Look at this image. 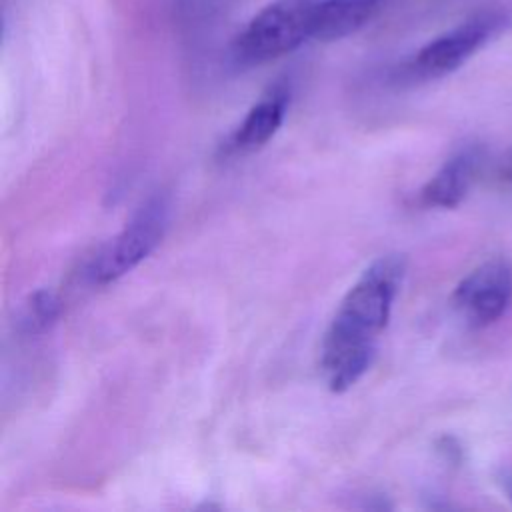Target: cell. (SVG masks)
<instances>
[{
  "instance_id": "cell-1",
  "label": "cell",
  "mask_w": 512,
  "mask_h": 512,
  "mask_svg": "<svg viewBox=\"0 0 512 512\" xmlns=\"http://www.w3.org/2000/svg\"><path fill=\"white\" fill-rule=\"evenodd\" d=\"M406 272L398 254L374 260L342 298L322 340L320 368L332 392H346L370 368Z\"/></svg>"
},
{
  "instance_id": "cell-2",
  "label": "cell",
  "mask_w": 512,
  "mask_h": 512,
  "mask_svg": "<svg viewBox=\"0 0 512 512\" xmlns=\"http://www.w3.org/2000/svg\"><path fill=\"white\" fill-rule=\"evenodd\" d=\"M322 0H274L264 6L234 38L232 58L242 66L286 56L314 38Z\"/></svg>"
},
{
  "instance_id": "cell-3",
  "label": "cell",
  "mask_w": 512,
  "mask_h": 512,
  "mask_svg": "<svg viewBox=\"0 0 512 512\" xmlns=\"http://www.w3.org/2000/svg\"><path fill=\"white\" fill-rule=\"evenodd\" d=\"M512 24V8L496 4L426 42L410 60L408 72L422 80L442 78L464 66L480 48Z\"/></svg>"
},
{
  "instance_id": "cell-4",
  "label": "cell",
  "mask_w": 512,
  "mask_h": 512,
  "mask_svg": "<svg viewBox=\"0 0 512 512\" xmlns=\"http://www.w3.org/2000/svg\"><path fill=\"white\" fill-rule=\"evenodd\" d=\"M170 202L166 196L156 194L146 200L132 220L96 254L88 274L94 284H110L124 274L132 272L146 260L168 228Z\"/></svg>"
},
{
  "instance_id": "cell-5",
  "label": "cell",
  "mask_w": 512,
  "mask_h": 512,
  "mask_svg": "<svg viewBox=\"0 0 512 512\" xmlns=\"http://www.w3.org/2000/svg\"><path fill=\"white\" fill-rule=\"evenodd\" d=\"M512 302V262L490 258L466 274L452 292V306L474 328L496 322Z\"/></svg>"
},
{
  "instance_id": "cell-6",
  "label": "cell",
  "mask_w": 512,
  "mask_h": 512,
  "mask_svg": "<svg viewBox=\"0 0 512 512\" xmlns=\"http://www.w3.org/2000/svg\"><path fill=\"white\" fill-rule=\"evenodd\" d=\"M482 164V152L466 146L452 154L442 168L424 184L420 198L432 208H456L468 194Z\"/></svg>"
},
{
  "instance_id": "cell-7",
  "label": "cell",
  "mask_w": 512,
  "mask_h": 512,
  "mask_svg": "<svg viewBox=\"0 0 512 512\" xmlns=\"http://www.w3.org/2000/svg\"><path fill=\"white\" fill-rule=\"evenodd\" d=\"M288 108V92L274 88L258 100L226 140L228 154H248L262 148L282 126Z\"/></svg>"
},
{
  "instance_id": "cell-8",
  "label": "cell",
  "mask_w": 512,
  "mask_h": 512,
  "mask_svg": "<svg viewBox=\"0 0 512 512\" xmlns=\"http://www.w3.org/2000/svg\"><path fill=\"white\" fill-rule=\"evenodd\" d=\"M388 0H322L316 12L314 38L322 42L342 40L364 28Z\"/></svg>"
},
{
  "instance_id": "cell-9",
  "label": "cell",
  "mask_w": 512,
  "mask_h": 512,
  "mask_svg": "<svg viewBox=\"0 0 512 512\" xmlns=\"http://www.w3.org/2000/svg\"><path fill=\"white\" fill-rule=\"evenodd\" d=\"M62 312L60 298L52 290H36L28 296L26 304L22 306L20 314V326L28 334H40L46 332Z\"/></svg>"
},
{
  "instance_id": "cell-10",
  "label": "cell",
  "mask_w": 512,
  "mask_h": 512,
  "mask_svg": "<svg viewBox=\"0 0 512 512\" xmlns=\"http://www.w3.org/2000/svg\"><path fill=\"white\" fill-rule=\"evenodd\" d=\"M498 174H500L502 180H510L512 182V150L502 156L500 166H498Z\"/></svg>"
},
{
  "instance_id": "cell-11",
  "label": "cell",
  "mask_w": 512,
  "mask_h": 512,
  "mask_svg": "<svg viewBox=\"0 0 512 512\" xmlns=\"http://www.w3.org/2000/svg\"><path fill=\"white\" fill-rule=\"evenodd\" d=\"M504 486H506V492H508V498L512 500V476H508L506 478V482H504Z\"/></svg>"
}]
</instances>
